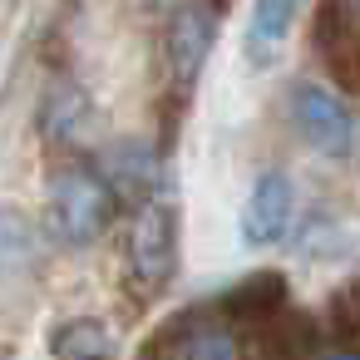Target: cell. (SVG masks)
Segmentation results:
<instances>
[{"label":"cell","mask_w":360,"mask_h":360,"mask_svg":"<svg viewBox=\"0 0 360 360\" xmlns=\"http://www.w3.org/2000/svg\"><path fill=\"white\" fill-rule=\"evenodd\" d=\"M335 326H340V335H360V276L350 286H340V296H335Z\"/></svg>","instance_id":"14"},{"label":"cell","mask_w":360,"mask_h":360,"mask_svg":"<svg viewBox=\"0 0 360 360\" xmlns=\"http://www.w3.org/2000/svg\"><path fill=\"white\" fill-rule=\"evenodd\" d=\"M143 6H148V11H158V15H168V11L178 6V0H143Z\"/></svg>","instance_id":"16"},{"label":"cell","mask_w":360,"mask_h":360,"mask_svg":"<svg viewBox=\"0 0 360 360\" xmlns=\"http://www.w3.org/2000/svg\"><path fill=\"white\" fill-rule=\"evenodd\" d=\"M178 237H183L178 198H168V188H158L153 198L139 202V217L129 232V286H139V296H158L173 281Z\"/></svg>","instance_id":"2"},{"label":"cell","mask_w":360,"mask_h":360,"mask_svg":"<svg viewBox=\"0 0 360 360\" xmlns=\"http://www.w3.org/2000/svg\"><path fill=\"white\" fill-rule=\"evenodd\" d=\"M119 212V198L114 188L104 183L99 168H84V163H65L50 173L45 183V227L60 247H94L109 222Z\"/></svg>","instance_id":"1"},{"label":"cell","mask_w":360,"mask_h":360,"mask_svg":"<svg viewBox=\"0 0 360 360\" xmlns=\"http://www.w3.org/2000/svg\"><path fill=\"white\" fill-rule=\"evenodd\" d=\"M217 0H178L168 11V35H163V60H168V89L178 99L193 94V84L202 79V65L217 45Z\"/></svg>","instance_id":"3"},{"label":"cell","mask_w":360,"mask_h":360,"mask_svg":"<svg viewBox=\"0 0 360 360\" xmlns=\"http://www.w3.org/2000/svg\"><path fill=\"white\" fill-rule=\"evenodd\" d=\"M99 173H104V183L114 188L119 202H143V198H153V193L168 183L158 148L143 143V139H119V143H109V148L99 153Z\"/></svg>","instance_id":"6"},{"label":"cell","mask_w":360,"mask_h":360,"mask_svg":"<svg viewBox=\"0 0 360 360\" xmlns=\"http://www.w3.org/2000/svg\"><path fill=\"white\" fill-rule=\"evenodd\" d=\"M55 360H119V335L94 316H65L50 326Z\"/></svg>","instance_id":"11"},{"label":"cell","mask_w":360,"mask_h":360,"mask_svg":"<svg viewBox=\"0 0 360 360\" xmlns=\"http://www.w3.org/2000/svg\"><path fill=\"white\" fill-rule=\"evenodd\" d=\"M168 345H173V360H242V340L232 330V321L217 311V316H183L168 326Z\"/></svg>","instance_id":"8"},{"label":"cell","mask_w":360,"mask_h":360,"mask_svg":"<svg viewBox=\"0 0 360 360\" xmlns=\"http://www.w3.org/2000/svg\"><path fill=\"white\" fill-rule=\"evenodd\" d=\"M40 227L30 222L25 207H11V202H0V276H11V271H35L40 266Z\"/></svg>","instance_id":"12"},{"label":"cell","mask_w":360,"mask_h":360,"mask_svg":"<svg viewBox=\"0 0 360 360\" xmlns=\"http://www.w3.org/2000/svg\"><path fill=\"white\" fill-rule=\"evenodd\" d=\"M301 6L306 0H252V15H247V65L252 70H271L281 45L291 40L296 20H301Z\"/></svg>","instance_id":"9"},{"label":"cell","mask_w":360,"mask_h":360,"mask_svg":"<svg viewBox=\"0 0 360 360\" xmlns=\"http://www.w3.org/2000/svg\"><path fill=\"white\" fill-rule=\"evenodd\" d=\"M316 50H321L330 79H335L345 94H360V15L345 11L340 0H321Z\"/></svg>","instance_id":"7"},{"label":"cell","mask_w":360,"mask_h":360,"mask_svg":"<svg viewBox=\"0 0 360 360\" xmlns=\"http://www.w3.org/2000/svg\"><path fill=\"white\" fill-rule=\"evenodd\" d=\"M291 222H296V188H291V178L286 173H262L252 183L247 202H242V222H237L242 242L247 247H276L291 232Z\"/></svg>","instance_id":"5"},{"label":"cell","mask_w":360,"mask_h":360,"mask_svg":"<svg viewBox=\"0 0 360 360\" xmlns=\"http://www.w3.org/2000/svg\"><path fill=\"white\" fill-rule=\"evenodd\" d=\"M291 119H296L301 139H306L321 158H350V153H355L360 124H355L350 104H345L330 84L296 79V84H291Z\"/></svg>","instance_id":"4"},{"label":"cell","mask_w":360,"mask_h":360,"mask_svg":"<svg viewBox=\"0 0 360 360\" xmlns=\"http://www.w3.org/2000/svg\"><path fill=\"white\" fill-rule=\"evenodd\" d=\"M316 360H360V345H330V350H321Z\"/></svg>","instance_id":"15"},{"label":"cell","mask_w":360,"mask_h":360,"mask_svg":"<svg viewBox=\"0 0 360 360\" xmlns=\"http://www.w3.org/2000/svg\"><path fill=\"white\" fill-rule=\"evenodd\" d=\"M217 311H222L227 321L262 326V321H271L276 311H286V276H281V271H252V276H242V281L217 301Z\"/></svg>","instance_id":"10"},{"label":"cell","mask_w":360,"mask_h":360,"mask_svg":"<svg viewBox=\"0 0 360 360\" xmlns=\"http://www.w3.org/2000/svg\"><path fill=\"white\" fill-rule=\"evenodd\" d=\"M89 114H94L89 109V94L79 84H70V79H55L45 89V104H40V129L50 139H75V134H84Z\"/></svg>","instance_id":"13"}]
</instances>
